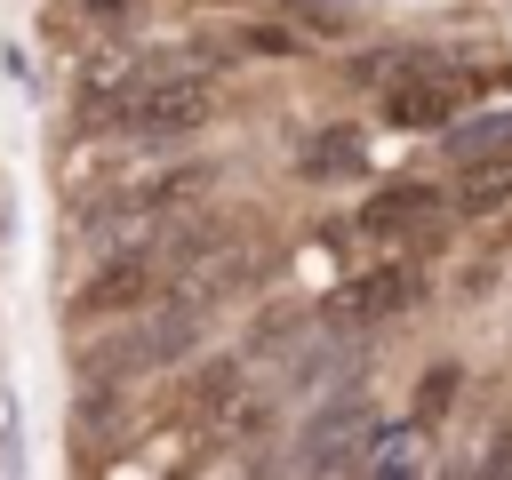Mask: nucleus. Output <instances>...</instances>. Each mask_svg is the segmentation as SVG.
<instances>
[{"mask_svg":"<svg viewBox=\"0 0 512 480\" xmlns=\"http://www.w3.org/2000/svg\"><path fill=\"white\" fill-rule=\"evenodd\" d=\"M368 80L384 88V120H392V128H448V120L472 112V96H480V72L456 64V56H432V48L376 56Z\"/></svg>","mask_w":512,"mask_h":480,"instance_id":"1","label":"nucleus"},{"mask_svg":"<svg viewBox=\"0 0 512 480\" xmlns=\"http://www.w3.org/2000/svg\"><path fill=\"white\" fill-rule=\"evenodd\" d=\"M208 120H216V80H208V72H192V80H152V88L120 96V104L104 112V128H112L120 144H176V136H200Z\"/></svg>","mask_w":512,"mask_h":480,"instance_id":"2","label":"nucleus"},{"mask_svg":"<svg viewBox=\"0 0 512 480\" xmlns=\"http://www.w3.org/2000/svg\"><path fill=\"white\" fill-rule=\"evenodd\" d=\"M376 424H384V416H376L360 392H344V400H320V408L304 416V440H296V472H352V464L368 456Z\"/></svg>","mask_w":512,"mask_h":480,"instance_id":"3","label":"nucleus"},{"mask_svg":"<svg viewBox=\"0 0 512 480\" xmlns=\"http://www.w3.org/2000/svg\"><path fill=\"white\" fill-rule=\"evenodd\" d=\"M160 272H168V256H160L152 240H136V248H112V256H104V264L80 280L72 312H80V320H112V312H136V304H152Z\"/></svg>","mask_w":512,"mask_h":480,"instance_id":"4","label":"nucleus"},{"mask_svg":"<svg viewBox=\"0 0 512 480\" xmlns=\"http://www.w3.org/2000/svg\"><path fill=\"white\" fill-rule=\"evenodd\" d=\"M440 216H448V192H432V184H384V192H368V208L352 216V232H368V240H424V232H440Z\"/></svg>","mask_w":512,"mask_h":480,"instance_id":"5","label":"nucleus"},{"mask_svg":"<svg viewBox=\"0 0 512 480\" xmlns=\"http://www.w3.org/2000/svg\"><path fill=\"white\" fill-rule=\"evenodd\" d=\"M416 304H424V272H416V264H376V272H360L344 296H328L320 312L368 328V320H400V312H416Z\"/></svg>","mask_w":512,"mask_h":480,"instance_id":"6","label":"nucleus"},{"mask_svg":"<svg viewBox=\"0 0 512 480\" xmlns=\"http://www.w3.org/2000/svg\"><path fill=\"white\" fill-rule=\"evenodd\" d=\"M368 168V136L360 128H320V136H304V152H296V176L304 184H344V176H360Z\"/></svg>","mask_w":512,"mask_h":480,"instance_id":"7","label":"nucleus"},{"mask_svg":"<svg viewBox=\"0 0 512 480\" xmlns=\"http://www.w3.org/2000/svg\"><path fill=\"white\" fill-rule=\"evenodd\" d=\"M440 144H448V160H456V168H464V160H480V152H512V104L456 112V120L440 128Z\"/></svg>","mask_w":512,"mask_h":480,"instance_id":"8","label":"nucleus"},{"mask_svg":"<svg viewBox=\"0 0 512 480\" xmlns=\"http://www.w3.org/2000/svg\"><path fill=\"white\" fill-rule=\"evenodd\" d=\"M456 208H464V216H496V208H512V152H480V160H464V176H456Z\"/></svg>","mask_w":512,"mask_h":480,"instance_id":"9","label":"nucleus"},{"mask_svg":"<svg viewBox=\"0 0 512 480\" xmlns=\"http://www.w3.org/2000/svg\"><path fill=\"white\" fill-rule=\"evenodd\" d=\"M360 472H432V456H424V416H408V424H376Z\"/></svg>","mask_w":512,"mask_h":480,"instance_id":"10","label":"nucleus"},{"mask_svg":"<svg viewBox=\"0 0 512 480\" xmlns=\"http://www.w3.org/2000/svg\"><path fill=\"white\" fill-rule=\"evenodd\" d=\"M240 392V360H200V376L184 384V416H216Z\"/></svg>","mask_w":512,"mask_h":480,"instance_id":"11","label":"nucleus"},{"mask_svg":"<svg viewBox=\"0 0 512 480\" xmlns=\"http://www.w3.org/2000/svg\"><path fill=\"white\" fill-rule=\"evenodd\" d=\"M456 392H464V368H456V360H432V368L416 376V416L432 424V416H440V408H448Z\"/></svg>","mask_w":512,"mask_h":480,"instance_id":"12","label":"nucleus"},{"mask_svg":"<svg viewBox=\"0 0 512 480\" xmlns=\"http://www.w3.org/2000/svg\"><path fill=\"white\" fill-rule=\"evenodd\" d=\"M240 48H256V56H296V40H288L280 24H248V32H240Z\"/></svg>","mask_w":512,"mask_h":480,"instance_id":"13","label":"nucleus"},{"mask_svg":"<svg viewBox=\"0 0 512 480\" xmlns=\"http://www.w3.org/2000/svg\"><path fill=\"white\" fill-rule=\"evenodd\" d=\"M488 472H512V424L496 432V448H488Z\"/></svg>","mask_w":512,"mask_h":480,"instance_id":"14","label":"nucleus"},{"mask_svg":"<svg viewBox=\"0 0 512 480\" xmlns=\"http://www.w3.org/2000/svg\"><path fill=\"white\" fill-rule=\"evenodd\" d=\"M304 8H320V0H304Z\"/></svg>","mask_w":512,"mask_h":480,"instance_id":"15","label":"nucleus"}]
</instances>
